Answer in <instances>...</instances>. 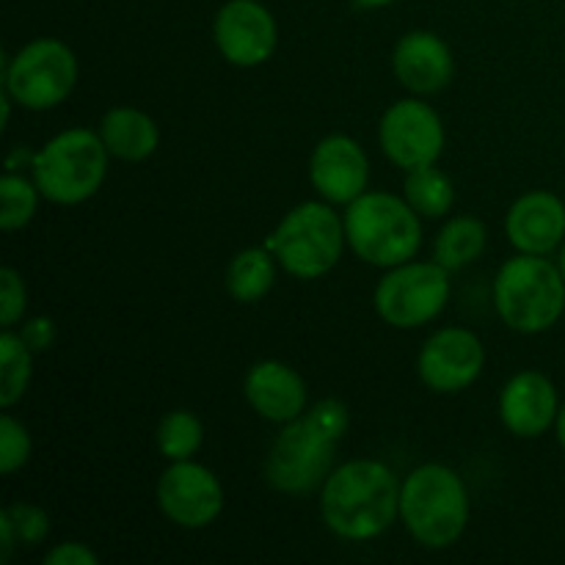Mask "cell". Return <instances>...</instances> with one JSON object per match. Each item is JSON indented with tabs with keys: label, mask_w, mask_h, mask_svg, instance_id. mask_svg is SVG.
<instances>
[{
	"label": "cell",
	"mask_w": 565,
	"mask_h": 565,
	"mask_svg": "<svg viewBox=\"0 0 565 565\" xmlns=\"http://www.w3.org/2000/svg\"><path fill=\"white\" fill-rule=\"evenodd\" d=\"M508 241L522 254H552L565 237V204L550 191H530L505 218Z\"/></svg>",
	"instance_id": "17"
},
{
	"label": "cell",
	"mask_w": 565,
	"mask_h": 565,
	"mask_svg": "<svg viewBox=\"0 0 565 565\" xmlns=\"http://www.w3.org/2000/svg\"><path fill=\"white\" fill-rule=\"evenodd\" d=\"M39 196L42 193H39L36 182H28L25 177L9 171L0 180V202H3V207H0V226L6 232H14L31 224L39 207Z\"/></svg>",
	"instance_id": "25"
},
{
	"label": "cell",
	"mask_w": 565,
	"mask_h": 565,
	"mask_svg": "<svg viewBox=\"0 0 565 565\" xmlns=\"http://www.w3.org/2000/svg\"><path fill=\"white\" fill-rule=\"evenodd\" d=\"M215 47L221 50L230 64L235 66H259L274 55L276 20L257 0H230L215 14L213 22Z\"/></svg>",
	"instance_id": "13"
},
{
	"label": "cell",
	"mask_w": 565,
	"mask_h": 565,
	"mask_svg": "<svg viewBox=\"0 0 565 565\" xmlns=\"http://www.w3.org/2000/svg\"><path fill=\"white\" fill-rule=\"evenodd\" d=\"M486 241H489V232H486L483 221L472 218V215H458V218L447 221L436 235L434 257L441 268L461 270L486 252Z\"/></svg>",
	"instance_id": "21"
},
{
	"label": "cell",
	"mask_w": 565,
	"mask_h": 565,
	"mask_svg": "<svg viewBox=\"0 0 565 565\" xmlns=\"http://www.w3.org/2000/svg\"><path fill=\"white\" fill-rule=\"evenodd\" d=\"M0 539H3V544H0V563H9L11 552H14L17 546V539H14V530H11V524L6 522L3 513H0Z\"/></svg>",
	"instance_id": "31"
},
{
	"label": "cell",
	"mask_w": 565,
	"mask_h": 565,
	"mask_svg": "<svg viewBox=\"0 0 565 565\" xmlns=\"http://www.w3.org/2000/svg\"><path fill=\"white\" fill-rule=\"evenodd\" d=\"M401 519L417 544L447 550L467 530V486L450 467L425 463L401 486Z\"/></svg>",
	"instance_id": "4"
},
{
	"label": "cell",
	"mask_w": 565,
	"mask_h": 565,
	"mask_svg": "<svg viewBox=\"0 0 565 565\" xmlns=\"http://www.w3.org/2000/svg\"><path fill=\"white\" fill-rule=\"evenodd\" d=\"M108 154L99 132L83 127L64 130L33 152V182L50 202L81 204L92 199L105 182Z\"/></svg>",
	"instance_id": "6"
},
{
	"label": "cell",
	"mask_w": 565,
	"mask_h": 565,
	"mask_svg": "<svg viewBox=\"0 0 565 565\" xmlns=\"http://www.w3.org/2000/svg\"><path fill=\"white\" fill-rule=\"evenodd\" d=\"M345 237L359 259L375 268L412 263L423 243L419 213L403 199L384 191H364L348 204Z\"/></svg>",
	"instance_id": "3"
},
{
	"label": "cell",
	"mask_w": 565,
	"mask_h": 565,
	"mask_svg": "<svg viewBox=\"0 0 565 565\" xmlns=\"http://www.w3.org/2000/svg\"><path fill=\"white\" fill-rule=\"evenodd\" d=\"M309 180L326 202L351 204L367 191V154L353 138L326 136L309 158Z\"/></svg>",
	"instance_id": "14"
},
{
	"label": "cell",
	"mask_w": 565,
	"mask_h": 565,
	"mask_svg": "<svg viewBox=\"0 0 565 565\" xmlns=\"http://www.w3.org/2000/svg\"><path fill=\"white\" fill-rule=\"evenodd\" d=\"M243 392L254 412L268 423L287 425L307 412V384L285 362L265 359L254 364L248 370Z\"/></svg>",
	"instance_id": "18"
},
{
	"label": "cell",
	"mask_w": 565,
	"mask_h": 565,
	"mask_svg": "<svg viewBox=\"0 0 565 565\" xmlns=\"http://www.w3.org/2000/svg\"><path fill=\"white\" fill-rule=\"evenodd\" d=\"M274 252L268 248H246L232 257L226 268V290L235 301L257 303L270 292L276 281Z\"/></svg>",
	"instance_id": "20"
},
{
	"label": "cell",
	"mask_w": 565,
	"mask_h": 565,
	"mask_svg": "<svg viewBox=\"0 0 565 565\" xmlns=\"http://www.w3.org/2000/svg\"><path fill=\"white\" fill-rule=\"evenodd\" d=\"M486 367V348L469 329H441L419 351L417 370L425 386L441 395H456L472 386Z\"/></svg>",
	"instance_id": "12"
},
{
	"label": "cell",
	"mask_w": 565,
	"mask_h": 565,
	"mask_svg": "<svg viewBox=\"0 0 565 565\" xmlns=\"http://www.w3.org/2000/svg\"><path fill=\"white\" fill-rule=\"evenodd\" d=\"M99 138L114 158L141 163L152 158L160 143V130L152 116L136 108H114L99 121Z\"/></svg>",
	"instance_id": "19"
},
{
	"label": "cell",
	"mask_w": 565,
	"mask_h": 565,
	"mask_svg": "<svg viewBox=\"0 0 565 565\" xmlns=\"http://www.w3.org/2000/svg\"><path fill=\"white\" fill-rule=\"evenodd\" d=\"M406 202L425 218H441L452 210L456 202V188L450 177L434 166L408 171L406 177Z\"/></svg>",
	"instance_id": "23"
},
{
	"label": "cell",
	"mask_w": 565,
	"mask_h": 565,
	"mask_svg": "<svg viewBox=\"0 0 565 565\" xmlns=\"http://www.w3.org/2000/svg\"><path fill=\"white\" fill-rule=\"evenodd\" d=\"M28 307V290L22 276L14 268L0 270V323L3 329H11L20 323Z\"/></svg>",
	"instance_id": "28"
},
{
	"label": "cell",
	"mask_w": 565,
	"mask_h": 565,
	"mask_svg": "<svg viewBox=\"0 0 565 565\" xmlns=\"http://www.w3.org/2000/svg\"><path fill=\"white\" fill-rule=\"evenodd\" d=\"M20 337H22V342H25V345L31 348L33 353L47 351V348L55 342V326H53V320H50V318H33V320H28V323L22 326Z\"/></svg>",
	"instance_id": "30"
},
{
	"label": "cell",
	"mask_w": 565,
	"mask_h": 565,
	"mask_svg": "<svg viewBox=\"0 0 565 565\" xmlns=\"http://www.w3.org/2000/svg\"><path fill=\"white\" fill-rule=\"evenodd\" d=\"M6 522L14 530L17 544L36 546L39 541L47 539L50 533V516L36 505H28V502H14L3 511Z\"/></svg>",
	"instance_id": "27"
},
{
	"label": "cell",
	"mask_w": 565,
	"mask_h": 565,
	"mask_svg": "<svg viewBox=\"0 0 565 565\" xmlns=\"http://www.w3.org/2000/svg\"><path fill=\"white\" fill-rule=\"evenodd\" d=\"M392 70L408 92L436 94L450 86L456 61L445 39L430 31H412L395 44Z\"/></svg>",
	"instance_id": "16"
},
{
	"label": "cell",
	"mask_w": 565,
	"mask_h": 565,
	"mask_svg": "<svg viewBox=\"0 0 565 565\" xmlns=\"http://www.w3.org/2000/svg\"><path fill=\"white\" fill-rule=\"evenodd\" d=\"M77 83V58L58 39H33L6 61L3 88L28 110H50L64 103Z\"/></svg>",
	"instance_id": "8"
},
{
	"label": "cell",
	"mask_w": 565,
	"mask_h": 565,
	"mask_svg": "<svg viewBox=\"0 0 565 565\" xmlns=\"http://www.w3.org/2000/svg\"><path fill=\"white\" fill-rule=\"evenodd\" d=\"M158 505L174 524L188 530L210 527L224 511V489L202 463L171 461L158 480Z\"/></svg>",
	"instance_id": "11"
},
{
	"label": "cell",
	"mask_w": 565,
	"mask_h": 565,
	"mask_svg": "<svg viewBox=\"0 0 565 565\" xmlns=\"http://www.w3.org/2000/svg\"><path fill=\"white\" fill-rule=\"evenodd\" d=\"M345 241V221L329 204L303 202L281 218L265 248L296 279H320L340 263Z\"/></svg>",
	"instance_id": "7"
},
{
	"label": "cell",
	"mask_w": 565,
	"mask_h": 565,
	"mask_svg": "<svg viewBox=\"0 0 565 565\" xmlns=\"http://www.w3.org/2000/svg\"><path fill=\"white\" fill-rule=\"evenodd\" d=\"M47 565H99V557L88 550L81 541H70V544H58L47 557Z\"/></svg>",
	"instance_id": "29"
},
{
	"label": "cell",
	"mask_w": 565,
	"mask_h": 565,
	"mask_svg": "<svg viewBox=\"0 0 565 565\" xmlns=\"http://www.w3.org/2000/svg\"><path fill=\"white\" fill-rule=\"evenodd\" d=\"M158 450L169 461H188L199 452L204 441V428L196 414L191 412H169L158 425Z\"/></svg>",
	"instance_id": "24"
},
{
	"label": "cell",
	"mask_w": 565,
	"mask_h": 565,
	"mask_svg": "<svg viewBox=\"0 0 565 565\" xmlns=\"http://www.w3.org/2000/svg\"><path fill=\"white\" fill-rule=\"evenodd\" d=\"M33 375V351L20 334L3 329L0 334V406L11 408L28 392Z\"/></svg>",
	"instance_id": "22"
},
{
	"label": "cell",
	"mask_w": 565,
	"mask_h": 565,
	"mask_svg": "<svg viewBox=\"0 0 565 565\" xmlns=\"http://www.w3.org/2000/svg\"><path fill=\"white\" fill-rule=\"evenodd\" d=\"M561 270H563V279H565V246H563V252H561Z\"/></svg>",
	"instance_id": "34"
},
{
	"label": "cell",
	"mask_w": 565,
	"mask_h": 565,
	"mask_svg": "<svg viewBox=\"0 0 565 565\" xmlns=\"http://www.w3.org/2000/svg\"><path fill=\"white\" fill-rule=\"evenodd\" d=\"M557 439H561V445H563V450H565V403H563V408H561V414H557Z\"/></svg>",
	"instance_id": "32"
},
{
	"label": "cell",
	"mask_w": 565,
	"mask_h": 565,
	"mask_svg": "<svg viewBox=\"0 0 565 565\" xmlns=\"http://www.w3.org/2000/svg\"><path fill=\"white\" fill-rule=\"evenodd\" d=\"M494 307L513 331L541 334L552 329L565 309L561 265H552L541 254L511 257L494 279Z\"/></svg>",
	"instance_id": "5"
},
{
	"label": "cell",
	"mask_w": 565,
	"mask_h": 565,
	"mask_svg": "<svg viewBox=\"0 0 565 565\" xmlns=\"http://www.w3.org/2000/svg\"><path fill=\"white\" fill-rule=\"evenodd\" d=\"M557 414L561 406H557L555 384L535 370L513 375L500 395L502 425L519 439L544 436L552 423H557Z\"/></svg>",
	"instance_id": "15"
},
{
	"label": "cell",
	"mask_w": 565,
	"mask_h": 565,
	"mask_svg": "<svg viewBox=\"0 0 565 565\" xmlns=\"http://www.w3.org/2000/svg\"><path fill=\"white\" fill-rule=\"evenodd\" d=\"M362 9H381V6H390L392 0H356Z\"/></svg>",
	"instance_id": "33"
},
{
	"label": "cell",
	"mask_w": 565,
	"mask_h": 565,
	"mask_svg": "<svg viewBox=\"0 0 565 565\" xmlns=\"http://www.w3.org/2000/svg\"><path fill=\"white\" fill-rule=\"evenodd\" d=\"M351 428V412L342 401L326 397L307 414L287 423L265 461V478L281 494H309L331 475L337 441Z\"/></svg>",
	"instance_id": "1"
},
{
	"label": "cell",
	"mask_w": 565,
	"mask_h": 565,
	"mask_svg": "<svg viewBox=\"0 0 565 565\" xmlns=\"http://www.w3.org/2000/svg\"><path fill=\"white\" fill-rule=\"evenodd\" d=\"M31 436H28L25 425L14 419L11 414L0 417V472L14 475L22 469L31 458Z\"/></svg>",
	"instance_id": "26"
},
{
	"label": "cell",
	"mask_w": 565,
	"mask_h": 565,
	"mask_svg": "<svg viewBox=\"0 0 565 565\" xmlns=\"http://www.w3.org/2000/svg\"><path fill=\"white\" fill-rule=\"evenodd\" d=\"M379 141L386 158L401 169H425L445 152V125L430 105L419 99H397L381 119Z\"/></svg>",
	"instance_id": "10"
},
{
	"label": "cell",
	"mask_w": 565,
	"mask_h": 565,
	"mask_svg": "<svg viewBox=\"0 0 565 565\" xmlns=\"http://www.w3.org/2000/svg\"><path fill=\"white\" fill-rule=\"evenodd\" d=\"M450 270L439 263H403L375 287V309L395 329H419L450 301Z\"/></svg>",
	"instance_id": "9"
},
{
	"label": "cell",
	"mask_w": 565,
	"mask_h": 565,
	"mask_svg": "<svg viewBox=\"0 0 565 565\" xmlns=\"http://www.w3.org/2000/svg\"><path fill=\"white\" fill-rule=\"evenodd\" d=\"M320 513L340 539L370 541L386 533L401 513V486L386 463L348 461L326 478Z\"/></svg>",
	"instance_id": "2"
}]
</instances>
